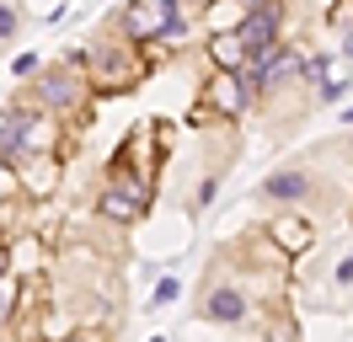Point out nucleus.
<instances>
[{
  "instance_id": "1",
  "label": "nucleus",
  "mask_w": 353,
  "mask_h": 342,
  "mask_svg": "<svg viewBox=\"0 0 353 342\" xmlns=\"http://www.w3.org/2000/svg\"><path fill=\"white\" fill-rule=\"evenodd\" d=\"M176 21H182V17H176V0H134L129 11H123V27H129L134 43L161 38V32H172Z\"/></svg>"
},
{
  "instance_id": "2",
  "label": "nucleus",
  "mask_w": 353,
  "mask_h": 342,
  "mask_svg": "<svg viewBox=\"0 0 353 342\" xmlns=\"http://www.w3.org/2000/svg\"><path fill=\"white\" fill-rule=\"evenodd\" d=\"M236 43H241L246 59H257V64L273 59V54H279V11H273V6H268V11H257V17L241 27V38H236Z\"/></svg>"
},
{
  "instance_id": "3",
  "label": "nucleus",
  "mask_w": 353,
  "mask_h": 342,
  "mask_svg": "<svg viewBox=\"0 0 353 342\" xmlns=\"http://www.w3.org/2000/svg\"><path fill=\"white\" fill-rule=\"evenodd\" d=\"M310 182H305V171H284V177H268L263 182V198H305Z\"/></svg>"
},
{
  "instance_id": "4",
  "label": "nucleus",
  "mask_w": 353,
  "mask_h": 342,
  "mask_svg": "<svg viewBox=\"0 0 353 342\" xmlns=\"http://www.w3.org/2000/svg\"><path fill=\"white\" fill-rule=\"evenodd\" d=\"M289 70H294V59H289L284 48H279L273 59H263V64H257V70H252V86H257V91H268V86H273V81H284Z\"/></svg>"
},
{
  "instance_id": "5",
  "label": "nucleus",
  "mask_w": 353,
  "mask_h": 342,
  "mask_svg": "<svg viewBox=\"0 0 353 342\" xmlns=\"http://www.w3.org/2000/svg\"><path fill=\"white\" fill-rule=\"evenodd\" d=\"M209 316H214V321H241L246 316V299L236 294V289H214V294H209Z\"/></svg>"
},
{
  "instance_id": "6",
  "label": "nucleus",
  "mask_w": 353,
  "mask_h": 342,
  "mask_svg": "<svg viewBox=\"0 0 353 342\" xmlns=\"http://www.w3.org/2000/svg\"><path fill=\"white\" fill-rule=\"evenodd\" d=\"M102 214H108V219H134V214H139V203H134V198H123V192H108V198H102Z\"/></svg>"
},
{
  "instance_id": "7",
  "label": "nucleus",
  "mask_w": 353,
  "mask_h": 342,
  "mask_svg": "<svg viewBox=\"0 0 353 342\" xmlns=\"http://www.w3.org/2000/svg\"><path fill=\"white\" fill-rule=\"evenodd\" d=\"M43 102H54V107L75 102V91H70V81H65V75H54V81H43Z\"/></svg>"
},
{
  "instance_id": "8",
  "label": "nucleus",
  "mask_w": 353,
  "mask_h": 342,
  "mask_svg": "<svg viewBox=\"0 0 353 342\" xmlns=\"http://www.w3.org/2000/svg\"><path fill=\"white\" fill-rule=\"evenodd\" d=\"M214 102H225V112H236V107H241V91H236V81H230V75H220V81H214Z\"/></svg>"
},
{
  "instance_id": "9",
  "label": "nucleus",
  "mask_w": 353,
  "mask_h": 342,
  "mask_svg": "<svg viewBox=\"0 0 353 342\" xmlns=\"http://www.w3.org/2000/svg\"><path fill=\"white\" fill-rule=\"evenodd\" d=\"M172 299H176V283H172V278H161V289H155L150 305H172Z\"/></svg>"
},
{
  "instance_id": "10",
  "label": "nucleus",
  "mask_w": 353,
  "mask_h": 342,
  "mask_svg": "<svg viewBox=\"0 0 353 342\" xmlns=\"http://www.w3.org/2000/svg\"><path fill=\"white\" fill-rule=\"evenodd\" d=\"M11 32H17V11H11V6H0V38H11Z\"/></svg>"
},
{
  "instance_id": "11",
  "label": "nucleus",
  "mask_w": 353,
  "mask_h": 342,
  "mask_svg": "<svg viewBox=\"0 0 353 342\" xmlns=\"http://www.w3.org/2000/svg\"><path fill=\"white\" fill-rule=\"evenodd\" d=\"M337 283H353V252L343 256V262H337Z\"/></svg>"
},
{
  "instance_id": "12",
  "label": "nucleus",
  "mask_w": 353,
  "mask_h": 342,
  "mask_svg": "<svg viewBox=\"0 0 353 342\" xmlns=\"http://www.w3.org/2000/svg\"><path fill=\"white\" fill-rule=\"evenodd\" d=\"M6 139H11V134H6V123H0V145H6Z\"/></svg>"
},
{
  "instance_id": "13",
  "label": "nucleus",
  "mask_w": 353,
  "mask_h": 342,
  "mask_svg": "<svg viewBox=\"0 0 353 342\" xmlns=\"http://www.w3.org/2000/svg\"><path fill=\"white\" fill-rule=\"evenodd\" d=\"M246 6H263V0H246Z\"/></svg>"
},
{
  "instance_id": "14",
  "label": "nucleus",
  "mask_w": 353,
  "mask_h": 342,
  "mask_svg": "<svg viewBox=\"0 0 353 342\" xmlns=\"http://www.w3.org/2000/svg\"><path fill=\"white\" fill-rule=\"evenodd\" d=\"M70 342H81V337H70Z\"/></svg>"
},
{
  "instance_id": "15",
  "label": "nucleus",
  "mask_w": 353,
  "mask_h": 342,
  "mask_svg": "<svg viewBox=\"0 0 353 342\" xmlns=\"http://www.w3.org/2000/svg\"><path fill=\"white\" fill-rule=\"evenodd\" d=\"M155 342H161V337H155Z\"/></svg>"
}]
</instances>
